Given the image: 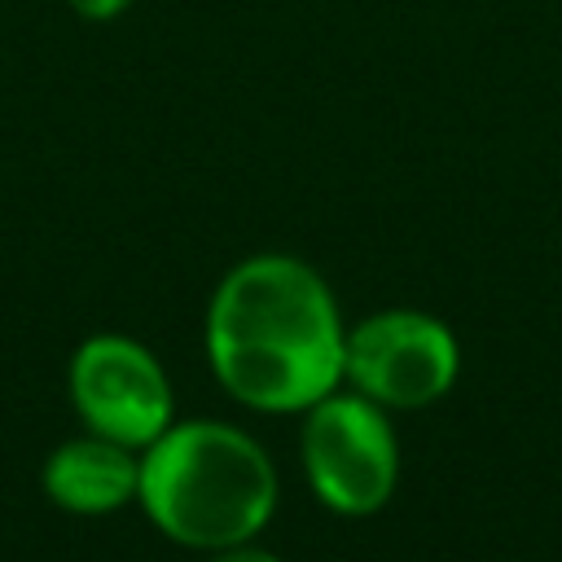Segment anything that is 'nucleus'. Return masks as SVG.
Here are the masks:
<instances>
[{"label": "nucleus", "instance_id": "obj_1", "mask_svg": "<svg viewBox=\"0 0 562 562\" xmlns=\"http://www.w3.org/2000/svg\"><path fill=\"white\" fill-rule=\"evenodd\" d=\"M347 325L325 277L294 255L233 263L206 307V364L255 413H303L342 386Z\"/></svg>", "mask_w": 562, "mask_h": 562}, {"label": "nucleus", "instance_id": "obj_2", "mask_svg": "<svg viewBox=\"0 0 562 562\" xmlns=\"http://www.w3.org/2000/svg\"><path fill=\"white\" fill-rule=\"evenodd\" d=\"M136 501L167 540L215 553L272 522L277 470L263 443L228 422H171L140 452Z\"/></svg>", "mask_w": 562, "mask_h": 562}, {"label": "nucleus", "instance_id": "obj_3", "mask_svg": "<svg viewBox=\"0 0 562 562\" xmlns=\"http://www.w3.org/2000/svg\"><path fill=\"white\" fill-rule=\"evenodd\" d=\"M299 457L316 501L342 518L378 514L400 483V443L386 408L342 386L303 408Z\"/></svg>", "mask_w": 562, "mask_h": 562}, {"label": "nucleus", "instance_id": "obj_4", "mask_svg": "<svg viewBox=\"0 0 562 562\" xmlns=\"http://www.w3.org/2000/svg\"><path fill=\"white\" fill-rule=\"evenodd\" d=\"M461 347L452 329L417 307H386L347 329L342 386L378 408H426L457 382Z\"/></svg>", "mask_w": 562, "mask_h": 562}, {"label": "nucleus", "instance_id": "obj_5", "mask_svg": "<svg viewBox=\"0 0 562 562\" xmlns=\"http://www.w3.org/2000/svg\"><path fill=\"white\" fill-rule=\"evenodd\" d=\"M70 404L83 430L145 452L176 422V391L158 356L127 334H92L70 356Z\"/></svg>", "mask_w": 562, "mask_h": 562}, {"label": "nucleus", "instance_id": "obj_6", "mask_svg": "<svg viewBox=\"0 0 562 562\" xmlns=\"http://www.w3.org/2000/svg\"><path fill=\"white\" fill-rule=\"evenodd\" d=\"M140 487V452L123 448L105 435H75L57 443L44 461V492L66 514H114L136 501Z\"/></svg>", "mask_w": 562, "mask_h": 562}, {"label": "nucleus", "instance_id": "obj_7", "mask_svg": "<svg viewBox=\"0 0 562 562\" xmlns=\"http://www.w3.org/2000/svg\"><path fill=\"white\" fill-rule=\"evenodd\" d=\"M206 562H281V558L268 553V549H259L255 540H246V544H228V549L206 553Z\"/></svg>", "mask_w": 562, "mask_h": 562}, {"label": "nucleus", "instance_id": "obj_8", "mask_svg": "<svg viewBox=\"0 0 562 562\" xmlns=\"http://www.w3.org/2000/svg\"><path fill=\"white\" fill-rule=\"evenodd\" d=\"M79 18H88V22H110V18H119L132 0H66Z\"/></svg>", "mask_w": 562, "mask_h": 562}]
</instances>
